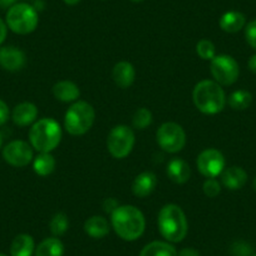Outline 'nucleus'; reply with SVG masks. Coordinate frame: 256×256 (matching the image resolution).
I'll list each match as a JSON object with an SVG mask.
<instances>
[{"instance_id": "1", "label": "nucleus", "mask_w": 256, "mask_h": 256, "mask_svg": "<svg viewBox=\"0 0 256 256\" xmlns=\"http://www.w3.org/2000/svg\"><path fill=\"white\" fill-rule=\"evenodd\" d=\"M110 225L114 232L124 241H136L146 228V218L134 205H120L110 214Z\"/></svg>"}, {"instance_id": "2", "label": "nucleus", "mask_w": 256, "mask_h": 256, "mask_svg": "<svg viewBox=\"0 0 256 256\" xmlns=\"http://www.w3.org/2000/svg\"><path fill=\"white\" fill-rule=\"evenodd\" d=\"M157 225L162 238L171 244L181 242L188 232V221L186 214L174 204L162 206L157 216Z\"/></svg>"}, {"instance_id": "3", "label": "nucleus", "mask_w": 256, "mask_h": 256, "mask_svg": "<svg viewBox=\"0 0 256 256\" xmlns=\"http://www.w3.org/2000/svg\"><path fill=\"white\" fill-rule=\"evenodd\" d=\"M192 100L201 113L211 116L222 112L228 98L222 86L212 80H204L192 90Z\"/></svg>"}, {"instance_id": "4", "label": "nucleus", "mask_w": 256, "mask_h": 256, "mask_svg": "<svg viewBox=\"0 0 256 256\" xmlns=\"http://www.w3.org/2000/svg\"><path fill=\"white\" fill-rule=\"evenodd\" d=\"M29 144L38 152H52L62 141V127L54 118L36 120L29 130Z\"/></svg>"}, {"instance_id": "5", "label": "nucleus", "mask_w": 256, "mask_h": 256, "mask_svg": "<svg viewBox=\"0 0 256 256\" xmlns=\"http://www.w3.org/2000/svg\"><path fill=\"white\" fill-rule=\"evenodd\" d=\"M96 120V110L90 103L77 100L64 114V130L70 136H83L93 127Z\"/></svg>"}, {"instance_id": "6", "label": "nucleus", "mask_w": 256, "mask_h": 256, "mask_svg": "<svg viewBox=\"0 0 256 256\" xmlns=\"http://www.w3.org/2000/svg\"><path fill=\"white\" fill-rule=\"evenodd\" d=\"M6 26L13 33L26 36L33 33L39 23V16L36 9L26 3H16L8 9L6 16Z\"/></svg>"}, {"instance_id": "7", "label": "nucleus", "mask_w": 256, "mask_h": 256, "mask_svg": "<svg viewBox=\"0 0 256 256\" xmlns=\"http://www.w3.org/2000/svg\"><path fill=\"white\" fill-rule=\"evenodd\" d=\"M136 144V136L131 127L118 124L107 136V150L113 158L123 160L131 154Z\"/></svg>"}, {"instance_id": "8", "label": "nucleus", "mask_w": 256, "mask_h": 256, "mask_svg": "<svg viewBox=\"0 0 256 256\" xmlns=\"http://www.w3.org/2000/svg\"><path fill=\"white\" fill-rule=\"evenodd\" d=\"M186 132L176 122H164L156 132L158 146L167 154H177L186 146Z\"/></svg>"}, {"instance_id": "9", "label": "nucleus", "mask_w": 256, "mask_h": 256, "mask_svg": "<svg viewBox=\"0 0 256 256\" xmlns=\"http://www.w3.org/2000/svg\"><path fill=\"white\" fill-rule=\"evenodd\" d=\"M210 73L220 86H232L240 76V67L235 58L228 54L216 56L210 60Z\"/></svg>"}, {"instance_id": "10", "label": "nucleus", "mask_w": 256, "mask_h": 256, "mask_svg": "<svg viewBox=\"0 0 256 256\" xmlns=\"http://www.w3.org/2000/svg\"><path fill=\"white\" fill-rule=\"evenodd\" d=\"M198 172L206 178H216L226 168V161L222 152L216 148H206L196 160Z\"/></svg>"}, {"instance_id": "11", "label": "nucleus", "mask_w": 256, "mask_h": 256, "mask_svg": "<svg viewBox=\"0 0 256 256\" xmlns=\"http://www.w3.org/2000/svg\"><path fill=\"white\" fill-rule=\"evenodd\" d=\"M30 144L23 140H14L3 148V158L10 166L22 168L33 162L34 154Z\"/></svg>"}, {"instance_id": "12", "label": "nucleus", "mask_w": 256, "mask_h": 256, "mask_svg": "<svg viewBox=\"0 0 256 256\" xmlns=\"http://www.w3.org/2000/svg\"><path fill=\"white\" fill-rule=\"evenodd\" d=\"M26 63V54L16 46H2L0 48V66L8 72H18Z\"/></svg>"}, {"instance_id": "13", "label": "nucleus", "mask_w": 256, "mask_h": 256, "mask_svg": "<svg viewBox=\"0 0 256 256\" xmlns=\"http://www.w3.org/2000/svg\"><path fill=\"white\" fill-rule=\"evenodd\" d=\"M112 78L116 84L122 90L130 88L136 80V70L134 64L127 60L116 63L112 70Z\"/></svg>"}, {"instance_id": "14", "label": "nucleus", "mask_w": 256, "mask_h": 256, "mask_svg": "<svg viewBox=\"0 0 256 256\" xmlns=\"http://www.w3.org/2000/svg\"><path fill=\"white\" fill-rule=\"evenodd\" d=\"M157 176L151 171L141 172L132 182V192L136 198H144L154 191L157 186Z\"/></svg>"}, {"instance_id": "15", "label": "nucleus", "mask_w": 256, "mask_h": 256, "mask_svg": "<svg viewBox=\"0 0 256 256\" xmlns=\"http://www.w3.org/2000/svg\"><path fill=\"white\" fill-rule=\"evenodd\" d=\"M38 118V107L32 102H22L14 107L12 120L19 127L32 126Z\"/></svg>"}, {"instance_id": "16", "label": "nucleus", "mask_w": 256, "mask_h": 256, "mask_svg": "<svg viewBox=\"0 0 256 256\" xmlns=\"http://www.w3.org/2000/svg\"><path fill=\"white\" fill-rule=\"evenodd\" d=\"M221 176V184L224 187L230 191H238L241 190L248 182V174L244 168L238 166L228 167L222 171Z\"/></svg>"}, {"instance_id": "17", "label": "nucleus", "mask_w": 256, "mask_h": 256, "mask_svg": "<svg viewBox=\"0 0 256 256\" xmlns=\"http://www.w3.org/2000/svg\"><path fill=\"white\" fill-rule=\"evenodd\" d=\"M53 96L56 100L64 103L77 102L80 96V90L72 80H59L53 86Z\"/></svg>"}, {"instance_id": "18", "label": "nucleus", "mask_w": 256, "mask_h": 256, "mask_svg": "<svg viewBox=\"0 0 256 256\" xmlns=\"http://www.w3.org/2000/svg\"><path fill=\"white\" fill-rule=\"evenodd\" d=\"M166 174L172 182L184 184L191 177V168H190V164L184 160L174 157L167 164Z\"/></svg>"}, {"instance_id": "19", "label": "nucleus", "mask_w": 256, "mask_h": 256, "mask_svg": "<svg viewBox=\"0 0 256 256\" xmlns=\"http://www.w3.org/2000/svg\"><path fill=\"white\" fill-rule=\"evenodd\" d=\"M84 232L92 238H103L110 234V226L107 218L103 216L94 215L84 221Z\"/></svg>"}, {"instance_id": "20", "label": "nucleus", "mask_w": 256, "mask_h": 256, "mask_svg": "<svg viewBox=\"0 0 256 256\" xmlns=\"http://www.w3.org/2000/svg\"><path fill=\"white\" fill-rule=\"evenodd\" d=\"M218 26L226 33H238L246 26V18L242 13L236 10L226 12L218 20Z\"/></svg>"}, {"instance_id": "21", "label": "nucleus", "mask_w": 256, "mask_h": 256, "mask_svg": "<svg viewBox=\"0 0 256 256\" xmlns=\"http://www.w3.org/2000/svg\"><path fill=\"white\" fill-rule=\"evenodd\" d=\"M34 252H36V242L28 234H19L12 241V256H33Z\"/></svg>"}, {"instance_id": "22", "label": "nucleus", "mask_w": 256, "mask_h": 256, "mask_svg": "<svg viewBox=\"0 0 256 256\" xmlns=\"http://www.w3.org/2000/svg\"><path fill=\"white\" fill-rule=\"evenodd\" d=\"M56 162L52 152H39L33 160V170L38 176L46 177L56 170Z\"/></svg>"}, {"instance_id": "23", "label": "nucleus", "mask_w": 256, "mask_h": 256, "mask_svg": "<svg viewBox=\"0 0 256 256\" xmlns=\"http://www.w3.org/2000/svg\"><path fill=\"white\" fill-rule=\"evenodd\" d=\"M140 256H177V250L167 241H152L142 248Z\"/></svg>"}, {"instance_id": "24", "label": "nucleus", "mask_w": 256, "mask_h": 256, "mask_svg": "<svg viewBox=\"0 0 256 256\" xmlns=\"http://www.w3.org/2000/svg\"><path fill=\"white\" fill-rule=\"evenodd\" d=\"M64 245L58 238H46L36 248L34 256H63Z\"/></svg>"}, {"instance_id": "25", "label": "nucleus", "mask_w": 256, "mask_h": 256, "mask_svg": "<svg viewBox=\"0 0 256 256\" xmlns=\"http://www.w3.org/2000/svg\"><path fill=\"white\" fill-rule=\"evenodd\" d=\"M228 103L232 110H244L250 107L252 103V94L248 90H238L228 96Z\"/></svg>"}, {"instance_id": "26", "label": "nucleus", "mask_w": 256, "mask_h": 256, "mask_svg": "<svg viewBox=\"0 0 256 256\" xmlns=\"http://www.w3.org/2000/svg\"><path fill=\"white\" fill-rule=\"evenodd\" d=\"M68 228H70V220H68V216L64 212L54 214L53 218L49 221V230L53 234V236H56V238L63 236L64 234L67 232Z\"/></svg>"}, {"instance_id": "27", "label": "nucleus", "mask_w": 256, "mask_h": 256, "mask_svg": "<svg viewBox=\"0 0 256 256\" xmlns=\"http://www.w3.org/2000/svg\"><path fill=\"white\" fill-rule=\"evenodd\" d=\"M154 117H152V112L146 107H141L134 112V117H132V124L136 130H146L148 126H151Z\"/></svg>"}, {"instance_id": "28", "label": "nucleus", "mask_w": 256, "mask_h": 256, "mask_svg": "<svg viewBox=\"0 0 256 256\" xmlns=\"http://www.w3.org/2000/svg\"><path fill=\"white\" fill-rule=\"evenodd\" d=\"M196 53L204 60H212L216 56V46L208 39H201L196 44Z\"/></svg>"}, {"instance_id": "29", "label": "nucleus", "mask_w": 256, "mask_h": 256, "mask_svg": "<svg viewBox=\"0 0 256 256\" xmlns=\"http://www.w3.org/2000/svg\"><path fill=\"white\" fill-rule=\"evenodd\" d=\"M202 191L208 198H215L220 195L221 184L216 178H206L202 184Z\"/></svg>"}, {"instance_id": "30", "label": "nucleus", "mask_w": 256, "mask_h": 256, "mask_svg": "<svg viewBox=\"0 0 256 256\" xmlns=\"http://www.w3.org/2000/svg\"><path fill=\"white\" fill-rule=\"evenodd\" d=\"M245 39L251 48L256 49V19L245 26Z\"/></svg>"}, {"instance_id": "31", "label": "nucleus", "mask_w": 256, "mask_h": 256, "mask_svg": "<svg viewBox=\"0 0 256 256\" xmlns=\"http://www.w3.org/2000/svg\"><path fill=\"white\" fill-rule=\"evenodd\" d=\"M10 117V110H9L8 104L3 100H0V126L6 124Z\"/></svg>"}, {"instance_id": "32", "label": "nucleus", "mask_w": 256, "mask_h": 256, "mask_svg": "<svg viewBox=\"0 0 256 256\" xmlns=\"http://www.w3.org/2000/svg\"><path fill=\"white\" fill-rule=\"evenodd\" d=\"M118 206H120V204L117 202V200H116V198H106L104 202H103V210H104L107 214H112L113 211L118 208Z\"/></svg>"}, {"instance_id": "33", "label": "nucleus", "mask_w": 256, "mask_h": 256, "mask_svg": "<svg viewBox=\"0 0 256 256\" xmlns=\"http://www.w3.org/2000/svg\"><path fill=\"white\" fill-rule=\"evenodd\" d=\"M177 256H201L196 248H184L182 250H180V252H177Z\"/></svg>"}, {"instance_id": "34", "label": "nucleus", "mask_w": 256, "mask_h": 256, "mask_svg": "<svg viewBox=\"0 0 256 256\" xmlns=\"http://www.w3.org/2000/svg\"><path fill=\"white\" fill-rule=\"evenodd\" d=\"M6 34H8V26H6V23L0 18V46L6 42Z\"/></svg>"}, {"instance_id": "35", "label": "nucleus", "mask_w": 256, "mask_h": 256, "mask_svg": "<svg viewBox=\"0 0 256 256\" xmlns=\"http://www.w3.org/2000/svg\"><path fill=\"white\" fill-rule=\"evenodd\" d=\"M248 67L251 72L256 74V54H254V56H250V59H248Z\"/></svg>"}, {"instance_id": "36", "label": "nucleus", "mask_w": 256, "mask_h": 256, "mask_svg": "<svg viewBox=\"0 0 256 256\" xmlns=\"http://www.w3.org/2000/svg\"><path fill=\"white\" fill-rule=\"evenodd\" d=\"M16 4V0H0V9H9Z\"/></svg>"}, {"instance_id": "37", "label": "nucleus", "mask_w": 256, "mask_h": 256, "mask_svg": "<svg viewBox=\"0 0 256 256\" xmlns=\"http://www.w3.org/2000/svg\"><path fill=\"white\" fill-rule=\"evenodd\" d=\"M64 3L67 4V6H77L78 3H80V2H82V0H63Z\"/></svg>"}, {"instance_id": "38", "label": "nucleus", "mask_w": 256, "mask_h": 256, "mask_svg": "<svg viewBox=\"0 0 256 256\" xmlns=\"http://www.w3.org/2000/svg\"><path fill=\"white\" fill-rule=\"evenodd\" d=\"M2 146H3V136L0 134V148H2Z\"/></svg>"}, {"instance_id": "39", "label": "nucleus", "mask_w": 256, "mask_h": 256, "mask_svg": "<svg viewBox=\"0 0 256 256\" xmlns=\"http://www.w3.org/2000/svg\"><path fill=\"white\" fill-rule=\"evenodd\" d=\"M252 186H254V188H255V191H256V177H255V178H254V182H252Z\"/></svg>"}, {"instance_id": "40", "label": "nucleus", "mask_w": 256, "mask_h": 256, "mask_svg": "<svg viewBox=\"0 0 256 256\" xmlns=\"http://www.w3.org/2000/svg\"><path fill=\"white\" fill-rule=\"evenodd\" d=\"M131 2H134V3H141L144 0H131Z\"/></svg>"}, {"instance_id": "41", "label": "nucleus", "mask_w": 256, "mask_h": 256, "mask_svg": "<svg viewBox=\"0 0 256 256\" xmlns=\"http://www.w3.org/2000/svg\"><path fill=\"white\" fill-rule=\"evenodd\" d=\"M0 256H6V255H4V254H2V252H0Z\"/></svg>"}, {"instance_id": "42", "label": "nucleus", "mask_w": 256, "mask_h": 256, "mask_svg": "<svg viewBox=\"0 0 256 256\" xmlns=\"http://www.w3.org/2000/svg\"><path fill=\"white\" fill-rule=\"evenodd\" d=\"M254 256H256V254H255V255H254Z\"/></svg>"}]
</instances>
